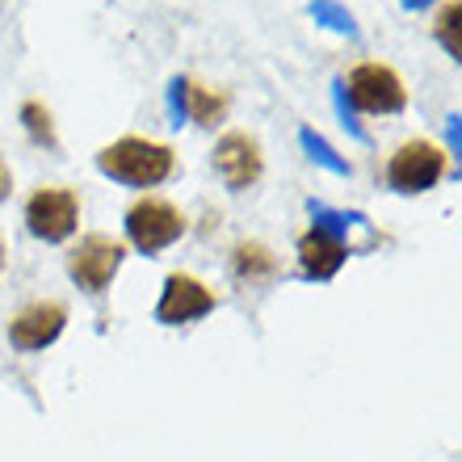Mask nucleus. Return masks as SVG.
I'll use <instances>...</instances> for the list:
<instances>
[{"instance_id":"0eeeda50","label":"nucleus","mask_w":462,"mask_h":462,"mask_svg":"<svg viewBox=\"0 0 462 462\" xmlns=\"http://www.w3.org/2000/svg\"><path fill=\"white\" fill-rule=\"evenodd\" d=\"M63 328H68V307L55 303V299H42V303L22 307V311L9 319V341H13V349L38 353V349H47V345L60 341Z\"/></svg>"},{"instance_id":"423d86ee","label":"nucleus","mask_w":462,"mask_h":462,"mask_svg":"<svg viewBox=\"0 0 462 462\" xmlns=\"http://www.w3.org/2000/svg\"><path fill=\"white\" fill-rule=\"evenodd\" d=\"M80 223V198L68 189V185H47V189H34L30 202H25V227L30 236L47 244L68 240Z\"/></svg>"},{"instance_id":"f8f14e48","label":"nucleus","mask_w":462,"mask_h":462,"mask_svg":"<svg viewBox=\"0 0 462 462\" xmlns=\"http://www.w3.org/2000/svg\"><path fill=\"white\" fill-rule=\"evenodd\" d=\"M227 93H215V88L198 85V80H185V110H189V118L198 122V126H215V122H223V114H227Z\"/></svg>"},{"instance_id":"9b49d317","label":"nucleus","mask_w":462,"mask_h":462,"mask_svg":"<svg viewBox=\"0 0 462 462\" xmlns=\"http://www.w3.org/2000/svg\"><path fill=\"white\" fill-rule=\"evenodd\" d=\"M231 269H236V278H240V282L261 286V282H269L273 273H278V256L269 253L265 244L240 240L236 248H231Z\"/></svg>"},{"instance_id":"ddd939ff","label":"nucleus","mask_w":462,"mask_h":462,"mask_svg":"<svg viewBox=\"0 0 462 462\" xmlns=\"http://www.w3.org/2000/svg\"><path fill=\"white\" fill-rule=\"evenodd\" d=\"M22 118H25V126H30V134H34L38 143H55V131H51V114L42 110V101H25Z\"/></svg>"},{"instance_id":"20e7f679","label":"nucleus","mask_w":462,"mask_h":462,"mask_svg":"<svg viewBox=\"0 0 462 462\" xmlns=\"http://www.w3.org/2000/svg\"><path fill=\"white\" fill-rule=\"evenodd\" d=\"M122 261H126V244L93 231V236H85V240L68 253V278L85 294H101L114 282V273L122 269Z\"/></svg>"},{"instance_id":"4468645a","label":"nucleus","mask_w":462,"mask_h":462,"mask_svg":"<svg viewBox=\"0 0 462 462\" xmlns=\"http://www.w3.org/2000/svg\"><path fill=\"white\" fill-rule=\"evenodd\" d=\"M454 22H458V0H446V5H441V13H438V38H441V47L450 51V55H458Z\"/></svg>"},{"instance_id":"2eb2a0df","label":"nucleus","mask_w":462,"mask_h":462,"mask_svg":"<svg viewBox=\"0 0 462 462\" xmlns=\"http://www.w3.org/2000/svg\"><path fill=\"white\" fill-rule=\"evenodd\" d=\"M9 189H13V172H9V164H5V156H0V202L9 198Z\"/></svg>"},{"instance_id":"39448f33","label":"nucleus","mask_w":462,"mask_h":462,"mask_svg":"<svg viewBox=\"0 0 462 462\" xmlns=\"http://www.w3.org/2000/svg\"><path fill=\"white\" fill-rule=\"evenodd\" d=\"M126 236L139 253H164L169 244H177L185 236V215L164 198H139L126 210Z\"/></svg>"},{"instance_id":"1a4fd4ad","label":"nucleus","mask_w":462,"mask_h":462,"mask_svg":"<svg viewBox=\"0 0 462 462\" xmlns=\"http://www.w3.org/2000/svg\"><path fill=\"white\" fill-rule=\"evenodd\" d=\"M215 172L223 177L227 189H248V185L261 181V172H265V156H261V143H256L253 134L244 131H231L219 139L215 147Z\"/></svg>"},{"instance_id":"6e6552de","label":"nucleus","mask_w":462,"mask_h":462,"mask_svg":"<svg viewBox=\"0 0 462 462\" xmlns=\"http://www.w3.org/2000/svg\"><path fill=\"white\" fill-rule=\"evenodd\" d=\"M215 311V291H207L194 273H169L164 278V291H160V303H156V319L160 324H194V319L210 316Z\"/></svg>"},{"instance_id":"f03ea898","label":"nucleus","mask_w":462,"mask_h":462,"mask_svg":"<svg viewBox=\"0 0 462 462\" xmlns=\"http://www.w3.org/2000/svg\"><path fill=\"white\" fill-rule=\"evenodd\" d=\"M450 156L433 139H408L391 152L387 160V185L395 194H425L446 177Z\"/></svg>"},{"instance_id":"dca6fc26","label":"nucleus","mask_w":462,"mask_h":462,"mask_svg":"<svg viewBox=\"0 0 462 462\" xmlns=\"http://www.w3.org/2000/svg\"><path fill=\"white\" fill-rule=\"evenodd\" d=\"M0 269H5V244H0Z\"/></svg>"},{"instance_id":"7ed1b4c3","label":"nucleus","mask_w":462,"mask_h":462,"mask_svg":"<svg viewBox=\"0 0 462 462\" xmlns=\"http://www.w3.org/2000/svg\"><path fill=\"white\" fill-rule=\"evenodd\" d=\"M345 97L362 114H400L408 106V88H403L400 72L387 63H357L345 76Z\"/></svg>"},{"instance_id":"9d476101","label":"nucleus","mask_w":462,"mask_h":462,"mask_svg":"<svg viewBox=\"0 0 462 462\" xmlns=\"http://www.w3.org/2000/svg\"><path fill=\"white\" fill-rule=\"evenodd\" d=\"M345 256H349L345 240L328 227H311V231H303V240H299V265H303L307 278H316V282L337 278V269L345 265Z\"/></svg>"},{"instance_id":"f257e3e1","label":"nucleus","mask_w":462,"mask_h":462,"mask_svg":"<svg viewBox=\"0 0 462 462\" xmlns=\"http://www.w3.org/2000/svg\"><path fill=\"white\" fill-rule=\"evenodd\" d=\"M172 164H177L172 147L143 139V134H122L97 152V169L122 185H134V189H152V185L169 181Z\"/></svg>"}]
</instances>
